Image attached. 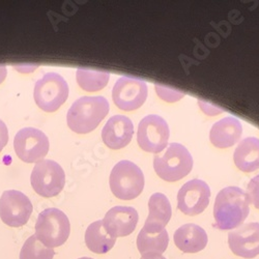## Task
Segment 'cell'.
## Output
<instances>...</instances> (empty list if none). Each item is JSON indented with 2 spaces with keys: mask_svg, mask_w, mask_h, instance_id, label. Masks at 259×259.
Masks as SVG:
<instances>
[{
  "mask_svg": "<svg viewBox=\"0 0 259 259\" xmlns=\"http://www.w3.org/2000/svg\"><path fill=\"white\" fill-rule=\"evenodd\" d=\"M137 210L131 206H114L108 210L102 220L106 232L114 239L133 233L138 224Z\"/></svg>",
  "mask_w": 259,
  "mask_h": 259,
  "instance_id": "obj_14",
  "label": "cell"
},
{
  "mask_svg": "<svg viewBox=\"0 0 259 259\" xmlns=\"http://www.w3.org/2000/svg\"><path fill=\"white\" fill-rule=\"evenodd\" d=\"M233 161L241 171L250 174L259 169V139L248 137L237 145Z\"/></svg>",
  "mask_w": 259,
  "mask_h": 259,
  "instance_id": "obj_19",
  "label": "cell"
},
{
  "mask_svg": "<svg viewBox=\"0 0 259 259\" xmlns=\"http://www.w3.org/2000/svg\"><path fill=\"white\" fill-rule=\"evenodd\" d=\"M109 73L88 68H79L76 73V79L79 86L83 91L89 93L103 90L109 82Z\"/></svg>",
  "mask_w": 259,
  "mask_h": 259,
  "instance_id": "obj_22",
  "label": "cell"
},
{
  "mask_svg": "<svg viewBox=\"0 0 259 259\" xmlns=\"http://www.w3.org/2000/svg\"><path fill=\"white\" fill-rule=\"evenodd\" d=\"M249 199L245 191L237 187L222 189L213 204L214 224L221 230L240 227L249 215Z\"/></svg>",
  "mask_w": 259,
  "mask_h": 259,
  "instance_id": "obj_1",
  "label": "cell"
},
{
  "mask_svg": "<svg viewBox=\"0 0 259 259\" xmlns=\"http://www.w3.org/2000/svg\"><path fill=\"white\" fill-rule=\"evenodd\" d=\"M115 242L116 239L104 229L102 220L92 223L86 229L85 244L93 253L106 254L114 247Z\"/></svg>",
  "mask_w": 259,
  "mask_h": 259,
  "instance_id": "obj_20",
  "label": "cell"
},
{
  "mask_svg": "<svg viewBox=\"0 0 259 259\" xmlns=\"http://www.w3.org/2000/svg\"><path fill=\"white\" fill-rule=\"evenodd\" d=\"M69 91V85L62 76L48 73L34 85V102L42 111L55 112L68 100Z\"/></svg>",
  "mask_w": 259,
  "mask_h": 259,
  "instance_id": "obj_6",
  "label": "cell"
},
{
  "mask_svg": "<svg viewBox=\"0 0 259 259\" xmlns=\"http://www.w3.org/2000/svg\"><path fill=\"white\" fill-rule=\"evenodd\" d=\"M198 105L199 107L201 108V110L206 114V115H210V116H213V115H218V114H221L223 112V109H221V108L217 107V106H213L212 104H209L207 102H204L202 100H199L198 101Z\"/></svg>",
  "mask_w": 259,
  "mask_h": 259,
  "instance_id": "obj_26",
  "label": "cell"
},
{
  "mask_svg": "<svg viewBox=\"0 0 259 259\" xmlns=\"http://www.w3.org/2000/svg\"><path fill=\"white\" fill-rule=\"evenodd\" d=\"M169 136L168 123L159 115H147L139 122L137 141L144 152L153 154L161 153L168 144Z\"/></svg>",
  "mask_w": 259,
  "mask_h": 259,
  "instance_id": "obj_8",
  "label": "cell"
},
{
  "mask_svg": "<svg viewBox=\"0 0 259 259\" xmlns=\"http://www.w3.org/2000/svg\"><path fill=\"white\" fill-rule=\"evenodd\" d=\"M33 206L29 198L22 192L9 190L0 197V219L11 227L25 225L32 213Z\"/></svg>",
  "mask_w": 259,
  "mask_h": 259,
  "instance_id": "obj_10",
  "label": "cell"
},
{
  "mask_svg": "<svg viewBox=\"0 0 259 259\" xmlns=\"http://www.w3.org/2000/svg\"><path fill=\"white\" fill-rule=\"evenodd\" d=\"M140 259H167L164 257L162 254H156V253H150V254H145L142 255Z\"/></svg>",
  "mask_w": 259,
  "mask_h": 259,
  "instance_id": "obj_28",
  "label": "cell"
},
{
  "mask_svg": "<svg viewBox=\"0 0 259 259\" xmlns=\"http://www.w3.org/2000/svg\"><path fill=\"white\" fill-rule=\"evenodd\" d=\"M148 210V217L145 223L165 227L171 219L172 209L170 201L162 193H155L149 198Z\"/></svg>",
  "mask_w": 259,
  "mask_h": 259,
  "instance_id": "obj_21",
  "label": "cell"
},
{
  "mask_svg": "<svg viewBox=\"0 0 259 259\" xmlns=\"http://www.w3.org/2000/svg\"><path fill=\"white\" fill-rule=\"evenodd\" d=\"M78 259H94V258H91V257H81V258H78Z\"/></svg>",
  "mask_w": 259,
  "mask_h": 259,
  "instance_id": "obj_30",
  "label": "cell"
},
{
  "mask_svg": "<svg viewBox=\"0 0 259 259\" xmlns=\"http://www.w3.org/2000/svg\"><path fill=\"white\" fill-rule=\"evenodd\" d=\"M8 141H9L8 126L2 119H0V153L3 152V149L8 144Z\"/></svg>",
  "mask_w": 259,
  "mask_h": 259,
  "instance_id": "obj_27",
  "label": "cell"
},
{
  "mask_svg": "<svg viewBox=\"0 0 259 259\" xmlns=\"http://www.w3.org/2000/svg\"><path fill=\"white\" fill-rule=\"evenodd\" d=\"M7 75H8L7 67L5 64H0V84L5 81V79L7 78Z\"/></svg>",
  "mask_w": 259,
  "mask_h": 259,
  "instance_id": "obj_29",
  "label": "cell"
},
{
  "mask_svg": "<svg viewBox=\"0 0 259 259\" xmlns=\"http://www.w3.org/2000/svg\"><path fill=\"white\" fill-rule=\"evenodd\" d=\"M55 251L42 245L35 235L29 236L20 252V259H53Z\"/></svg>",
  "mask_w": 259,
  "mask_h": 259,
  "instance_id": "obj_23",
  "label": "cell"
},
{
  "mask_svg": "<svg viewBox=\"0 0 259 259\" xmlns=\"http://www.w3.org/2000/svg\"><path fill=\"white\" fill-rule=\"evenodd\" d=\"M169 245V235L165 227L145 223L137 236V248L140 254H162Z\"/></svg>",
  "mask_w": 259,
  "mask_h": 259,
  "instance_id": "obj_17",
  "label": "cell"
},
{
  "mask_svg": "<svg viewBox=\"0 0 259 259\" xmlns=\"http://www.w3.org/2000/svg\"><path fill=\"white\" fill-rule=\"evenodd\" d=\"M148 90L144 81L133 77H121L113 86L112 99L123 111H134L145 103Z\"/></svg>",
  "mask_w": 259,
  "mask_h": 259,
  "instance_id": "obj_11",
  "label": "cell"
},
{
  "mask_svg": "<svg viewBox=\"0 0 259 259\" xmlns=\"http://www.w3.org/2000/svg\"><path fill=\"white\" fill-rule=\"evenodd\" d=\"M144 175L133 162L120 161L112 169L109 185L113 195L120 200L137 198L144 188Z\"/></svg>",
  "mask_w": 259,
  "mask_h": 259,
  "instance_id": "obj_5",
  "label": "cell"
},
{
  "mask_svg": "<svg viewBox=\"0 0 259 259\" xmlns=\"http://www.w3.org/2000/svg\"><path fill=\"white\" fill-rule=\"evenodd\" d=\"M156 174L166 182H178L187 177L193 168V158L180 143H171L162 155L154 159Z\"/></svg>",
  "mask_w": 259,
  "mask_h": 259,
  "instance_id": "obj_4",
  "label": "cell"
},
{
  "mask_svg": "<svg viewBox=\"0 0 259 259\" xmlns=\"http://www.w3.org/2000/svg\"><path fill=\"white\" fill-rule=\"evenodd\" d=\"M210 189L201 180H192L186 183L178 194V207L187 215L200 214L209 203Z\"/></svg>",
  "mask_w": 259,
  "mask_h": 259,
  "instance_id": "obj_12",
  "label": "cell"
},
{
  "mask_svg": "<svg viewBox=\"0 0 259 259\" xmlns=\"http://www.w3.org/2000/svg\"><path fill=\"white\" fill-rule=\"evenodd\" d=\"M247 196L255 208L259 209V175L251 180L247 187Z\"/></svg>",
  "mask_w": 259,
  "mask_h": 259,
  "instance_id": "obj_25",
  "label": "cell"
},
{
  "mask_svg": "<svg viewBox=\"0 0 259 259\" xmlns=\"http://www.w3.org/2000/svg\"><path fill=\"white\" fill-rule=\"evenodd\" d=\"M133 134L132 120L124 115H114L104 125L102 139L109 148L120 149L131 142Z\"/></svg>",
  "mask_w": 259,
  "mask_h": 259,
  "instance_id": "obj_15",
  "label": "cell"
},
{
  "mask_svg": "<svg viewBox=\"0 0 259 259\" xmlns=\"http://www.w3.org/2000/svg\"><path fill=\"white\" fill-rule=\"evenodd\" d=\"M174 241L178 249L183 253H198L202 251L208 242L205 230L199 225L189 223L181 226L175 232Z\"/></svg>",
  "mask_w": 259,
  "mask_h": 259,
  "instance_id": "obj_18",
  "label": "cell"
},
{
  "mask_svg": "<svg viewBox=\"0 0 259 259\" xmlns=\"http://www.w3.org/2000/svg\"><path fill=\"white\" fill-rule=\"evenodd\" d=\"M31 186L38 195L50 198L62 191L66 185V175L62 167L52 160L38 161L31 172Z\"/></svg>",
  "mask_w": 259,
  "mask_h": 259,
  "instance_id": "obj_7",
  "label": "cell"
},
{
  "mask_svg": "<svg viewBox=\"0 0 259 259\" xmlns=\"http://www.w3.org/2000/svg\"><path fill=\"white\" fill-rule=\"evenodd\" d=\"M70 233V220L60 209L50 207L38 214L34 235L47 248L53 249L62 246L68 241Z\"/></svg>",
  "mask_w": 259,
  "mask_h": 259,
  "instance_id": "obj_3",
  "label": "cell"
},
{
  "mask_svg": "<svg viewBox=\"0 0 259 259\" xmlns=\"http://www.w3.org/2000/svg\"><path fill=\"white\" fill-rule=\"evenodd\" d=\"M14 148L18 158L23 162H38L49 152V139L40 130L24 127L16 134Z\"/></svg>",
  "mask_w": 259,
  "mask_h": 259,
  "instance_id": "obj_9",
  "label": "cell"
},
{
  "mask_svg": "<svg viewBox=\"0 0 259 259\" xmlns=\"http://www.w3.org/2000/svg\"><path fill=\"white\" fill-rule=\"evenodd\" d=\"M110 105L104 97H82L68 111V125L77 134L93 132L109 113Z\"/></svg>",
  "mask_w": 259,
  "mask_h": 259,
  "instance_id": "obj_2",
  "label": "cell"
},
{
  "mask_svg": "<svg viewBox=\"0 0 259 259\" xmlns=\"http://www.w3.org/2000/svg\"><path fill=\"white\" fill-rule=\"evenodd\" d=\"M231 252L242 258L253 259L259 255V223L253 222L240 226L228 233Z\"/></svg>",
  "mask_w": 259,
  "mask_h": 259,
  "instance_id": "obj_13",
  "label": "cell"
},
{
  "mask_svg": "<svg viewBox=\"0 0 259 259\" xmlns=\"http://www.w3.org/2000/svg\"><path fill=\"white\" fill-rule=\"evenodd\" d=\"M155 90H156V93L159 96V98L168 103L178 102L185 97V93L175 90L172 88H169V86L159 84V83L155 84Z\"/></svg>",
  "mask_w": 259,
  "mask_h": 259,
  "instance_id": "obj_24",
  "label": "cell"
},
{
  "mask_svg": "<svg viewBox=\"0 0 259 259\" xmlns=\"http://www.w3.org/2000/svg\"><path fill=\"white\" fill-rule=\"evenodd\" d=\"M242 134L241 121L233 116H227L213 123L209 132V140L214 147L228 148L239 142Z\"/></svg>",
  "mask_w": 259,
  "mask_h": 259,
  "instance_id": "obj_16",
  "label": "cell"
}]
</instances>
